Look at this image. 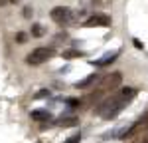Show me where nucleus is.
I'll return each instance as SVG.
<instances>
[{"mask_svg": "<svg viewBox=\"0 0 148 143\" xmlns=\"http://www.w3.org/2000/svg\"><path fill=\"white\" fill-rule=\"evenodd\" d=\"M134 95H136V90L134 87H123V90L111 94L109 97H103L101 101H99V106L95 107V113L101 115L103 119H113L128 106V101Z\"/></svg>", "mask_w": 148, "mask_h": 143, "instance_id": "nucleus-1", "label": "nucleus"}, {"mask_svg": "<svg viewBox=\"0 0 148 143\" xmlns=\"http://www.w3.org/2000/svg\"><path fill=\"white\" fill-rule=\"evenodd\" d=\"M148 127V115H144V117H140L138 121H134L132 125H128V127H125V129L116 131L113 137H116V139H123V141H126V139H132L134 135H140L142 131Z\"/></svg>", "mask_w": 148, "mask_h": 143, "instance_id": "nucleus-2", "label": "nucleus"}, {"mask_svg": "<svg viewBox=\"0 0 148 143\" xmlns=\"http://www.w3.org/2000/svg\"><path fill=\"white\" fill-rule=\"evenodd\" d=\"M51 20H56L57 24H65V26H73L77 22V14L71 12L65 6H56L51 10Z\"/></svg>", "mask_w": 148, "mask_h": 143, "instance_id": "nucleus-3", "label": "nucleus"}, {"mask_svg": "<svg viewBox=\"0 0 148 143\" xmlns=\"http://www.w3.org/2000/svg\"><path fill=\"white\" fill-rule=\"evenodd\" d=\"M53 56V50L51 48H36V50H32L30 54H28V58H26V62L30 64V66H42V64H46L47 60Z\"/></svg>", "mask_w": 148, "mask_h": 143, "instance_id": "nucleus-4", "label": "nucleus"}, {"mask_svg": "<svg viewBox=\"0 0 148 143\" xmlns=\"http://www.w3.org/2000/svg\"><path fill=\"white\" fill-rule=\"evenodd\" d=\"M121 82H123V74H121V72H111V74H107L105 78H101L97 90H103V92H114V90L121 85Z\"/></svg>", "mask_w": 148, "mask_h": 143, "instance_id": "nucleus-5", "label": "nucleus"}, {"mask_svg": "<svg viewBox=\"0 0 148 143\" xmlns=\"http://www.w3.org/2000/svg\"><path fill=\"white\" fill-rule=\"evenodd\" d=\"M83 26L85 28H109L111 26V18L107 14H93L91 18L85 20Z\"/></svg>", "mask_w": 148, "mask_h": 143, "instance_id": "nucleus-6", "label": "nucleus"}, {"mask_svg": "<svg viewBox=\"0 0 148 143\" xmlns=\"http://www.w3.org/2000/svg\"><path fill=\"white\" fill-rule=\"evenodd\" d=\"M30 117L36 119V121H47V119H51V113L47 109H34L30 113Z\"/></svg>", "mask_w": 148, "mask_h": 143, "instance_id": "nucleus-7", "label": "nucleus"}, {"mask_svg": "<svg viewBox=\"0 0 148 143\" xmlns=\"http://www.w3.org/2000/svg\"><path fill=\"white\" fill-rule=\"evenodd\" d=\"M97 80H99V74H91V76H87L85 80H81V82L75 83V87H91V85H95Z\"/></svg>", "mask_w": 148, "mask_h": 143, "instance_id": "nucleus-8", "label": "nucleus"}, {"mask_svg": "<svg viewBox=\"0 0 148 143\" xmlns=\"http://www.w3.org/2000/svg\"><path fill=\"white\" fill-rule=\"evenodd\" d=\"M77 123H79V119L73 117V115H71V117H61L57 121V125H61V127H75Z\"/></svg>", "mask_w": 148, "mask_h": 143, "instance_id": "nucleus-9", "label": "nucleus"}, {"mask_svg": "<svg viewBox=\"0 0 148 143\" xmlns=\"http://www.w3.org/2000/svg\"><path fill=\"white\" fill-rule=\"evenodd\" d=\"M116 60V54H107L105 58H101V60H97L95 62V66H99V68H103V66H109L111 62H114Z\"/></svg>", "mask_w": 148, "mask_h": 143, "instance_id": "nucleus-10", "label": "nucleus"}, {"mask_svg": "<svg viewBox=\"0 0 148 143\" xmlns=\"http://www.w3.org/2000/svg\"><path fill=\"white\" fill-rule=\"evenodd\" d=\"M83 54L77 52V50H65V52H61V58L63 60H75V58H81Z\"/></svg>", "mask_w": 148, "mask_h": 143, "instance_id": "nucleus-11", "label": "nucleus"}, {"mask_svg": "<svg viewBox=\"0 0 148 143\" xmlns=\"http://www.w3.org/2000/svg\"><path fill=\"white\" fill-rule=\"evenodd\" d=\"M44 34H46V30H44L42 24H32V36L40 38V36H44Z\"/></svg>", "mask_w": 148, "mask_h": 143, "instance_id": "nucleus-12", "label": "nucleus"}, {"mask_svg": "<svg viewBox=\"0 0 148 143\" xmlns=\"http://www.w3.org/2000/svg\"><path fill=\"white\" fill-rule=\"evenodd\" d=\"M113 0H91V4L95 8H109Z\"/></svg>", "mask_w": 148, "mask_h": 143, "instance_id": "nucleus-13", "label": "nucleus"}, {"mask_svg": "<svg viewBox=\"0 0 148 143\" xmlns=\"http://www.w3.org/2000/svg\"><path fill=\"white\" fill-rule=\"evenodd\" d=\"M28 42V34L26 32H18L16 34V44H26Z\"/></svg>", "mask_w": 148, "mask_h": 143, "instance_id": "nucleus-14", "label": "nucleus"}, {"mask_svg": "<svg viewBox=\"0 0 148 143\" xmlns=\"http://www.w3.org/2000/svg\"><path fill=\"white\" fill-rule=\"evenodd\" d=\"M67 106L69 107H79L81 101H79V99H67Z\"/></svg>", "mask_w": 148, "mask_h": 143, "instance_id": "nucleus-15", "label": "nucleus"}, {"mask_svg": "<svg viewBox=\"0 0 148 143\" xmlns=\"http://www.w3.org/2000/svg\"><path fill=\"white\" fill-rule=\"evenodd\" d=\"M32 16V6H26L24 8V18H30Z\"/></svg>", "mask_w": 148, "mask_h": 143, "instance_id": "nucleus-16", "label": "nucleus"}, {"mask_svg": "<svg viewBox=\"0 0 148 143\" xmlns=\"http://www.w3.org/2000/svg\"><path fill=\"white\" fill-rule=\"evenodd\" d=\"M65 143H79V135H73V137H69Z\"/></svg>", "mask_w": 148, "mask_h": 143, "instance_id": "nucleus-17", "label": "nucleus"}, {"mask_svg": "<svg viewBox=\"0 0 148 143\" xmlns=\"http://www.w3.org/2000/svg\"><path fill=\"white\" fill-rule=\"evenodd\" d=\"M47 94H49L47 90H42V92H38V94H36V97H44V95H47Z\"/></svg>", "mask_w": 148, "mask_h": 143, "instance_id": "nucleus-18", "label": "nucleus"}, {"mask_svg": "<svg viewBox=\"0 0 148 143\" xmlns=\"http://www.w3.org/2000/svg\"><path fill=\"white\" fill-rule=\"evenodd\" d=\"M8 4V0H0V6H6Z\"/></svg>", "mask_w": 148, "mask_h": 143, "instance_id": "nucleus-19", "label": "nucleus"}, {"mask_svg": "<svg viewBox=\"0 0 148 143\" xmlns=\"http://www.w3.org/2000/svg\"><path fill=\"white\" fill-rule=\"evenodd\" d=\"M140 143H148V135H146V137H144V139H142Z\"/></svg>", "mask_w": 148, "mask_h": 143, "instance_id": "nucleus-20", "label": "nucleus"}, {"mask_svg": "<svg viewBox=\"0 0 148 143\" xmlns=\"http://www.w3.org/2000/svg\"><path fill=\"white\" fill-rule=\"evenodd\" d=\"M10 2H14V4H18V2H20V0H10Z\"/></svg>", "mask_w": 148, "mask_h": 143, "instance_id": "nucleus-21", "label": "nucleus"}]
</instances>
